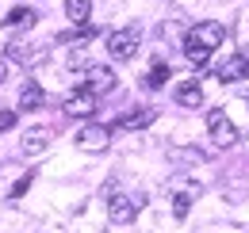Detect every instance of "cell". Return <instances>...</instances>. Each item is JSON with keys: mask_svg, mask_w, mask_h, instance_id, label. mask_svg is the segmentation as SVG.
I'll return each mask as SVG.
<instances>
[{"mask_svg": "<svg viewBox=\"0 0 249 233\" xmlns=\"http://www.w3.org/2000/svg\"><path fill=\"white\" fill-rule=\"evenodd\" d=\"M222 38H226V27H222V23H215V19L196 23V27L184 34V54H188V61L203 69V65L211 61V54L222 46Z\"/></svg>", "mask_w": 249, "mask_h": 233, "instance_id": "obj_1", "label": "cell"}, {"mask_svg": "<svg viewBox=\"0 0 249 233\" xmlns=\"http://www.w3.org/2000/svg\"><path fill=\"white\" fill-rule=\"evenodd\" d=\"M207 134H211V142H215L218 149H230L238 138H242V134H238V126L230 122V115H226V111H218V107H215V111H207Z\"/></svg>", "mask_w": 249, "mask_h": 233, "instance_id": "obj_2", "label": "cell"}, {"mask_svg": "<svg viewBox=\"0 0 249 233\" xmlns=\"http://www.w3.org/2000/svg\"><path fill=\"white\" fill-rule=\"evenodd\" d=\"M138 50V27H123V31H111L107 34V54L115 61H130Z\"/></svg>", "mask_w": 249, "mask_h": 233, "instance_id": "obj_3", "label": "cell"}, {"mask_svg": "<svg viewBox=\"0 0 249 233\" xmlns=\"http://www.w3.org/2000/svg\"><path fill=\"white\" fill-rule=\"evenodd\" d=\"M77 146L85 149V153H104V149L111 146V126H104V122H89V126L77 134Z\"/></svg>", "mask_w": 249, "mask_h": 233, "instance_id": "obj_4", "label": "cell"}, {"mask_svg": "<svg viewBox=\"0 0 249 233\" xmlns=\"http://www.w3.org/2000/svg\"><path fill=\"white\" fill-rule=\"evenodd\" d=\"M215 77L222 81V84H234V81H246L249 77V54H242V50H234L230 58L222 61L215 69Z\"/></svg>", "mask_w": 249, "mask_h": 233, "instance_id": "obj_5", "label": "cell"}, {"mask_svg": "<svg viewBox=\"0 0 249 233\" xmlns=\"http://www.w3.org/2000/svg\"><path fill=\"white\" fill-rule=\"evenodd\" d=\"M138 210H142V206H138V199H130V195H111V199H107V218H111L115 226L134 222Z\"/></svg>", "mask_w": 249, "mask_h": 233, "instance_id": "obj_6", "label": "cell"}, {"mask_svg": "<svg viewBox=\"0 0 249 233\" xmlns=\"http://www.w3.org/2000/svg\"><path fill=\"white\" fill-rule=\"evenodd\" d=\"M115 84H119V77H115L107 65H92V69L85 73V88H89V92H96V96L115 92Z\"/></svg>", "mask_w": 249, "mask_h": 233, "instance_id": "obj_7", "label": "cell"}, {"mask_svg": "<svg viewBox=\"0 0 249 233\" xmlns=\"http://www.w3.org/2000/svg\"><path fill=\"white\" fill-rule=\"evenodd\" d=\"M92 111H96V92H89L85 84L65 100V115H73V118H89Z\"/></svg>", "mask_w": 249, "mask_h": 233, "instance_id": "obj_8", "label": "cell"}, {"mask_svg": "<svg viewBox=\"0 0 249 233\" xmlns=\"http://www.w3.org/2000/svg\"><path fill=\"white\" fill-rule=\"evenodd\" d=\"M42 103H46V88L38 84V81H23L19 100H16V111H38Z\"/></svg>", "mask_w": 249, "mask_h": 233, "instance_id": "obj_9", "label": "cell"}, {"mask_svg": "<svg viewBox=\"0 0 249 233\" xmlns=\"http://www.w3.org/2000/svg\"><path fill=\"white\" fill-rule=\"evenodd\" d=\"M46 54L31 46V42H23V38H12L8 42V61H19V65H35V61H42Z\"/></svg>", "mask_w": 249, "mask_h": 233, "instance_id": "obj_10", "label": "cell"}, {"mask_svg": "<svg viewBox=\"0 0 249 233\" xmlns=\"http://www.w3.org/2000/svg\"><path fill=\"white\" fill-rule=\"evenodd\" d=\"M46 142H50V130H46V126H31V130L23 134V142H19V153H23V157H38V153L46 149Z\"/></svg>", "mask_w": 249, "mask_h": 233, "instance_id": "obj_11", "label": "cell"}, {"mask_svg": "<svg viewBox=\"0 0 249 233\" xmlns=\"http://www.w3.org/2000/svg\"><path fill=\"white\" fill-rule=\"evenodd\" d=\"M173 100H177L180 107H199V103H203V84H199V81H180L177 92H173Z\"/></svg>", "mask_w": 249, "mask_h": 233, "instance_id": "obj_12", "label": "cell"}, {"mask_svg": "<svg viewBox=\"0 0 249 233\" xmlns=\"http://www.w3.org/2000/svg\"><path fill=\"white\" fill-rule=\"evenodd\" d=\"M154 118H157L154 107H134V111H126V115L115 122V126H119V130H142V126H150Z\"/></svg>", "mask_w": 249, "mask_h": 233, "instance_id": "obj_13", "label": "cell"}, {"mask_svg": "<svg viewBox=\"0 0 249 233\" xmlns=\"http://www.w3.org/2000/svg\"><path fill=\"white\" fill-rule=\"evenodd\" d=\"M35 23H38V12L35 8H12L8 12V27L12 31H31Z\"/></svg>", "mask_w": 249, "mask_h": 233, "instance_id": "obj_14", "label": "cell"}, {"mask_svg": "<svg viewBox=\"0 0 249 233\" xmlns=\"http://www.w3.org/2000/svg\"><path fill=\"white\" fill-rule=\"evenodd\" d=\"M89 12H92V0H65V16L73 27H85L89 23Z\"/></svg>", "mask_w": 249, "mask_h": 233, "instance_id": "obj_15", "label": "cell"}, {"mask_svg": "<svg viewBox=\"0 0 249 233\" xmlns=\"http://www.w3.org/2000/svg\"><path fill=\"white\" fill-rule=\"evenodd\" d=\"M165 81H169V65H165V61H157L154 69H150V77H146V88H161Z\"/></svg>", "mask_w": 249, "mask_h": 233, "instance_id": "obj_16", "label": "cell"}, {"mask_svg": "<svg viewBox=\"0 0 249 233\" xmlns=\"http://www.w3.org/2000/svg\"><path fill=\"white\" fill-rule=\"evenodd\" d=\"M188 210H192V191H177V195H173V214H177V218H188Z\"/></svg>", "mask_w": 249, "mask_h": 233, "instance_id": "obj_17", "label": "cell"}, {"mask_svg": "<svg viewBox=\"0 0 249 233\" xmlns=\"http://www.w3.org/2000/svg\"><path fill=\"white\" fill-rule=\"evenodd\" d=\"M27 187H31V176H23L19 183H12V191H8V195H12V203H16L19 195H27Z\"/></svg>", "mask_w": 249, "mask_h": 233, "instance_id": "obj_18", "label": "cell"}, {"mask_svg": "<svg viewBox=\"0 0 249 233\" xmlns=\"http://www.w3.org/2000/svg\"><path fill=\"white\" fill-rule=\"evenodd\" d=\"M16 115H19V111H0V134H4L8 126H16Z\"/></svg>", "mask_w": 249, "mask_h": 233, "instance_id": "obj_19", "label": "cell"}, {"mask_svg": "<svg viewBox=\"0 0 249 233\" xmlns=\"http://www.w3.org/2000/svg\"><path fill=\"white\" fill-rule=\"evenodd\" d=\"M8 81V58H0V84Z\"/></svg>", "mask_w": 249, "mask_h": 233, "instance_id": "obj_20", "label": "cell"}]
</instances>
